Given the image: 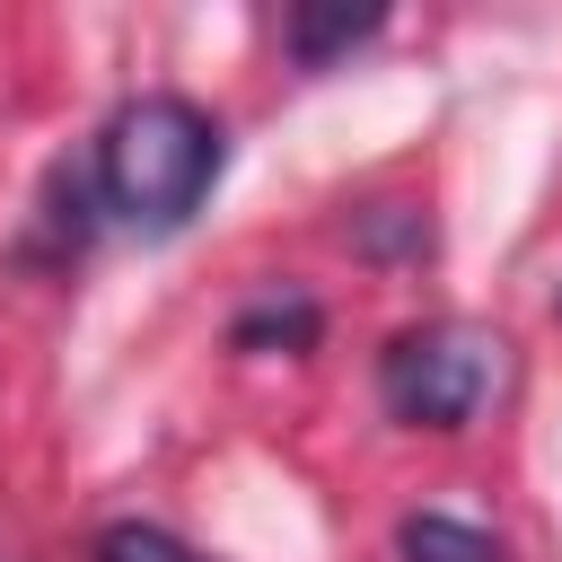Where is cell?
<instances>
[{
    "mask_svg": "<svg viewBox=\"0 0 562 562\" xmlns=\"http://www.w3.org/2000/svg\"><path fill=\"white\" fill-rule=\"evenodd\" d=\"M220 123L176 97V88H149V97H123L88 149V176H97V211L114 228H140V237H176L211 184H220Z\"/></svg>",
    "mask_w": 562,
    "mask_h": 562,
    "instance_id": "obj_1",
    "label": "cell"
},
{
    "mask_svg": "<svg viewBox=\"0 0 562 562\" xmlns=\"http://www.w3.org/2000/svg\"><path fill=\"white\" fill-rule=\"evenodd\" d=\"M316 334H325L316 299H299V290H272V299H255V307L228 325V351H316Z\"/></svg>",
    "mask_w": 562,
    "mask_h": 562,
    "instance_id": "obj_3",
    "label": "cell"
},
{
    "mask_svg": "<svg viewBox=\"0 0 562 562\" xmlns=\"http://www.w3.org/2000/svg\"><path fill=\"white\" fill-rule=\"evenodd\" d=\"M351 246L360 255H430V220L404 211V202H378V211L351 220Z\"/></svg>",
    "mask_w": 562,
    "mask_h": 562,
    "instance_id": "obj_6",
    "label": "cell"
},
{
    "mask_svg": "<svg viewBox=\"0 0 562 562\" xmlns=\"http://www.w3.org/2000/svg\"><path fill=\"white\" fill-rule=\"evenodd\" d=\"M378 26H386V9H290V18H281V44L316 70V61L351 53V44H369Z\"/></svg>",
    "mask_w": 562,
    "mask_h": 562,
    "instance_id": "obj_4",
    "label": "cell"
},
{
    "mask_svg": "<svg viewBox=\"0 0 562 562\" xmlns=\"http://www.w3.org/2000/svg\"><path fill=\"white\" fill-rule=\"evenodd\" d=\"M97 562H211V553H193L184 536H167V527H149V518H114V527L97 536Z\"/></svg>",
    "mask_w": 562,
    "mask_h": 562,
    "instance_id": "obj_7",
    "label": "cell"
},
{
    "mask_svg": "<svg viewBox=\"0 0 562 562\" xmlns=\"http://www.w3.org/2000/svg\"><path fill=\"white\" fill-rule=\"evenodd\" d=\"M509 378V342L474 316H430V325H404L386 351H378V404L413 430H465Z\"/></svg>",
    "mask_w": 562,
    "mask_h": 562,
    "instance_id": "obj_2",
    "label": "cell"
},
{
    "mask_svg": "<svg viewBox=\"0 0 562 562\" xmlns=\"http://www.w3.org/2000/svg\"><path fill=\"white\" fill-rule=\"evenodd\" d=\"M395 553L404 562H501V536H483V527H465L448 509H413L395 527Z\"/></svg>",
    "mask_w": 562,
    "mask_h": 562,
    "instance_id": "obj_5",
    "label": "cell"
}]
</instances>
